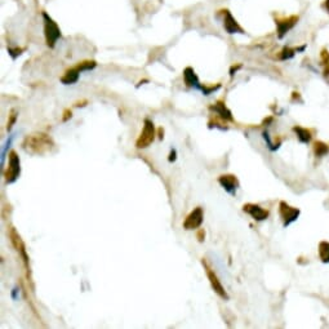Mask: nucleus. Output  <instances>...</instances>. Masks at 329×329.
I'll return each mask as SVG.
<instances>
[{"label": "nucleus", "instance_id": "nucleus-28", "mask_svg": "<svg viewBox=\"0 0 329 329\" xmlns=\"http://www.w3.org/2000/svg\"><path fill=\"white\" fill-rule=\"evenodd\" d=\"M87 103H88V102H87V101H82V102H78V103H75V107H80V106H82V107H83V106H85V105H87Z\"/></svg>", "mask_w": 329, "mask_h": 329}, {"label": "nucleus", "instance_id": "nucleus-1", "mask_svg": "<svg viewBox=\"0 0 329 329\" xmlns=\"http://www.w3.org/2000/svg\"><path fill=\"white\" fill-rule=\"evenodd\" d=\"M54 143L45 133H34L27 136L22 142V149L31 155H44L50 151Z\"/></svg>", "mask_w": 329, "mask_h": 329}, {"label": "nucleus", "instance_id": "nucleus-24", "mask_svg": "<svg viewBox=\"0 0 329 329\" xmlns=\"http://www.w3.org/2000/svg\"><path fill=\"white\" fill-rule=\"evenodd\" d=\"M196 238H198V240L200 243L204 242V238H205V231L203 230V229H200V230L198 231V234H196Z\"/></svg>", "mask_w": 329, "mask_h": 329}, {"label": "nucleus", "instance_id": "nucleus-14", "mask_svg": "<svg viewBox=\"0 0 329 329\" xmlns=\"http://www.w3.org/2000/svg\"><path fill=\"white\" fill-rule=\"evenodd\" d=\"M298 210L297 209H293V208H291L289 205H287L284 201H282L280 203V214H282L283 220H284V226H288L291 222L296 221L298 217Z\"/></svg>", "mask_w": 329, "mask_h": 329}, {"label": "nucleus", "instance_id": "nucleus-8", "mask_svg": "<svg viewBox=\"0 0 329 329\" xmlns=\"http://www.w3.org/2000/svg\"><path fill=\"white\" fill-rule=\"evenodd\" d=\"M204 220V212L203 208L196 207L195 209L190 212V214L187 215L184 221V229L185 230H196L201 226Z\"/></svg>", "mask_w": 329, "mask_h": 329}, {"label": "nucleus", "instance_id": "nucleus-11", "mask_svg": "<svg viewBox=\"0 0 329 329\" xmlns=\"http://www.w3.org/2000/svg\"><path fill=\"white\" fill-rule=\"evenodd\" d=\"M209 110L213 111L215 115H218L222 120H228V122H233V114L231 111L226 107L225 102L217 101L215 103L209 106Z\"/></svg>", "mask_w": 329, "mask_h": 329}, {"label": "nucleus", "instance_id": "nucleus-9", "mask_svg": "<svg viewBox=\"0 0 329 329\" xmlns=\"http://www.w3.org/2000/svg\"><path fill=\"white\" fill-rule=\"evenodd\" d=\"M225 15L224 17V29L228 34H245L244 29L239 25V22L235 20L231 12L229 9H225L222 11Z\"/></svg>", "mask_w": 329, "mask_h": 329}, {"label": "nucleus", "instance_id": "nucleus-26", "mask_svg": "<svg viewBox=\"0 0 329 329\" xmlns=\"http://www.w3.org/2000/svg\"><path fill=\"white\" fill-rule=\"evenodd\" d=\"M240 67H242V65H238V66H233V67H231V69H230V76H231V78H233V76L235 75V73L238 70H239Z\"/></svg>", "mask_w": 329, "mask_h": 329}, {"label": "nucleus", "instance_id": "nucleus-7", "mask_svg": "<svg viewBox=\"0 0 329 329\" xmlns=\"http://www.w3.org/2000/svg\"><path fill=\"white\" fill-rule=\"evenodd\" d=\"M300 17L296 15L289 16V17H277L275 18V25H277L278 36L279 39H283L284 36L297 25Z\"/></svg>", "mask_w": 329, "mask_h": 329}, {"label": "nucleus", "instance_id": "nucleus-20", "mask_svg": "<svg viewBox=\"0 0 329 329\" xmlns=\"http://www.w3.org/2000/svg\"><path fill=\"white\" fill-rule=\"evenodd\" d=\"M294 131L297 132L298 138H300L302 142H309V141H310V133H309V132L305 131V129H302V128H294Z\"/></svg>", "mask_w": 329, "mask_h": 329}, {"label": "nucleus", "instance_id": "nucleus-17", "mask_svg": "<svg viewBox=\"0 0 329 329\" xmlns=\"http://www.w3.org/2000/svg\"><path fill=\"white\" fill-rule=\"evenodd\" d=\"M300 49H293V48L291 47H284L283 48V50L280 52V60H283V61H286V60H291L293 59L294 54H296V52Z\"/></svg>", "mask_w": 329, "mask_h": 329}, {"label": "nucleus", "instance_id": "nucleus-23", "mask_svg": "<svg viewBox=\"0 0 329 329\" xmlns=\"http://www.w3.org/2000/svg\"><path fill=\"white\" fill-rule=\"evenodd\" d=\"M321 252H325L328 256H326V261H329V244L328 243H323V244L320 245V253Z\"/></svg>", "mask_w": 329, "mask_h": 329}, {"label": "nucleus", "instance_id": "nucleus-4", "mask_svg": "<svg viewBox=\"0 0 329 329\" xmlns=\"http://www.w3.org/2000/svg\"><path fill=\"white\" fill-rule=\"evenodd\" d=\"M156 132H155L154 123L149 119L143 120V129L141 132L140 137L136 141V147L137 149H147L155 140Z\"/></svg>", "mask_w": 329, "mask_h": 329}, {"label": "nucleus", "instance_id": "nucleus-16", "mask_svg": "<svg viewBox=\"0 0 329 329\" xmlns=\"http://www.w3.org/2000/svg\"><path fill=\"white\" fill-rule=\"evenodd\" d=\"M76 66H78L79 69H80V71L83 73V71H90L93 70V69H96L97 62L93 61V60H85V61L79 62Z\"/></svg>", "mask_w": 329, "mask_h": 329}, {"label": "nucleus", "instance_id": "nucleus-2", "mask_svg": "<svg viewBox=\"0 0 329 329\" xmlns=\"http://www.w3.org/2000/svg\"><path fill=\"white\" fill-rule=\"evenodd\" d=\"M43 16V22H44V36H45V43L49 48H54L56 43L59 41V39H61V29L57 25L54 20L48 15L47 12L41 13Z\"/></svg>", "mask_w": 329, "mask_h": 329}, {"label": "nucleus", "instance_id": "nucleus-12", "mask_svg": "<svg viewBox=\"0 0 329 329\" xmlns=\"http://www.w3.org/2000/svg\"><path fill=\"white\" fill-rule=\"evenodd\" d=\"M184 82L185 84H186V87L189 88H195V89H201V87L203 85L200 84V82H199V78L198 75H196L195 70L192 69V67H186L184 70Z\"/></svg>", "mask_w": 329, "mask_h": 329}, {"label": "nucleus", "instance_id": "nucleus-18", "mask_svg": "<svg viewBox=\"0 0 329 329\" xmlns=\"http://www.w3.org/2000/svg\"><path fill=\"white\" fill-rule=\"evenodd\" d=\"M18 118V111L16 110V108H12L11 110V113H9V120L8 123H7V131H11V129L13 128V126H15L16 120H17Z\"/></svg>", "mask_w": 329, "mask_h": 329}, {"label": "nucleus", "instance_id": "nucleus-27", "mask_svg": "<svg viewBox=\"0 0 329 329\" xmlns=\"http://www.w3.org/2000/svg\"><path fill=\"white\" fill-rule=\"evenodd\" d=\"M323 8L326 13L329 15V0H324L323 2Z\"/></svg>", "mask_w": 329, "mask_h": 329}, {"label": "nucleus", "instance_id": "nucleus-30", "mask_svg": "<svg viewBox=\"0 0 329 329\" xmlns=\"http://www.w3.org/2000/svg\"><path fill=\"white\" fill-rule=\"evenodd\" d=\"M16 293H17V288L13 289V293H12V297L15 298V300H16Z\"/></svg>", "mask_w": 329, "mask_h": 329}, {"label": "nucleus", "instance_id": "nucleus-13", "mask_svg": "<svg viewBox=\"0 0 329 329\" xmlns=\"http://www.w3.org/2000/svg\"><path fill=\"white\" fill-rule=\"evenodd\" d=\"M243 209H244V212L249 213L256 221H263V220H266L268 217L267 210H265L259 205H256V204H245Z\"/></svg>", "mask_w": 329, "mask_h": 329}, {"label": "nucleus", "instance_id": "nucleus-15", "mask_svg": "<svg viewBox=\"0 0 329 329\" xmlns=\"http://www.w3.org/2000/svg\"><path fill=\"white\" fill-rule=\"evenodd\" d=\"M80 74H82V71H80V69H79L78 66L71 67V69H69V70L61 76V83L65 85L75 84V83H78Z\"/></svg>", "mask_w": 329, "mask_h": 329}, {"label": "nucleus", "instance_id": "nucleus-25", "mask_svg": "<svg viewBox=\"0 0 329 329\" xmlns=\"http://www.w3.org/2000/svg\"><path fill=\"white\" fill-rule=\"evenodd\" d=\"M176 159H177V151H176V150H172V151H171V154H169L168 160L171 161V163H173Z\"/></svg>", "mask_w": 329, "mask_h": 329}, {"label": "nucleus", "instance_id": "nucleus-6", "mask_svg": "<svg viewBox=\"0 0 329 329\" xmlns=\"http://www.w3.org/2000/svg\"><path fill=\"white\" fill-rule=\"evenodd\" d=\"M201 262H203L204 268H205V272H207L208 280H209V283H210V286H212L213 291H214L215 293L218 294V296L222 298V300L228 301L229 300L228 292L225 291L224 286H222L221 282H220L218 277H217V274H215V272H214V270H212V268H210V266L208 265L207 261H204V259H203Z\"/></svg>", "mask_w": 329, "mask_h": 329}, {"label": "nucleus", "instance_id": "nucleus-29", "mask_svg": "<svg viewBox=\"0 0 329 329\" xmlns=\"http://www.w3.org/2000/svg\"><path fill=\"white\" fill-rule=\"evenodd\" d=\"M159 134H160V136H159V138H160V140H163V137H164V136H163V134H164V131H163V129H159Z\"/></svg>", "mask_w": 329, "mask_h": 329}, {"label": "nucleus", "instance_id": "nucleus-5", "mask_svg": "<svg viewBox=\"0 0 329 329\" xmlns=\"http://www.w3.org/2000/svg\"><path fill=\"white\" fill-rule=\"evenodd\" d=\"M21 173V164L18 154L12 150L8 155V168L4 172V177H6V184H13L18 180Z\"/></svg>", "mask_w": 329, "mask_h": 329}, {"label": "nucleus", "instance_id": "nucleus-19", "mask_svg": "<svg viewBox=\"0 0 329 329\" xmlns=\"http://www.w3.org/2000/svg\"><path fill=\"white\" fill-rule=\"evenodd\" d=\"M221 88V84H215V85H203L201 87V92L204 93V96H210V94L213 93V92H215L217 89H220Z\"/></svg>", "mask_w": 329, "mask_h": 329}, {"label": "nucleus", "instance_id": "nucleus-3", "mask_svg": "<svg viewBox=\"0 0 329 329\" xmlns=\"http://www.w3.org/2000/svg\"><path fill=\"white\" fill-rule=\"evenodd\" d=\"M8 236H9V239H11V243H12L13 247H15V249L17 251V253L20 254L21 258H22V262H24L27 272L30 274V263H29L30 258H29V256H27L26 245H25L24 240H22L21 235L18 234V231L16 230L15 228H12V226L8 229Z\"/></svg>", "mask_w": 329, "mask_h": 329}, {"label": "nucleus", "instance_id": "nucleus-10", "mask_svg": "<svg viewBox=\"0 0 329 329\" xmlns=\"http://www.w3.org/2000/svg\"><path fill=\"white\" fill-rule=\"evenodd\" d=\"M218 182L222 187L225 189V191H228L229 194H235L238 187H239V182L238 178L234 175H222L218 177Z\"/></svg>", "mask_w": 329, "mask_h": 329}, {"label": "nucleus", "instance_id": "nucleus-21", "mask_svg": "<svg viewBox=\"0 0 329 329\" xmlns=\"http://www.w3.org/2000/svg\"><path fill=\"white\" fill-rule=\"evenodd\" d=\"M24 48H8V53L11 54V57H12L13 60H16L17 57H20L21 54H22V52H24Z\"/></svg>", "mask_w": 329, "mask_h": 329}, {"label": "nucleus", "instance_id": "nucleus-22", "mask_svg": "<svg viewBox=\"0 0 329 329\" xmlns=\"http://www.w3.org/2000/svg\"><path fill=\"white\" fill-rule=\"evenodd\" d=\"M73 118V111L70 110V108H66V110L64 111V117H62V122H67L69 119H71Z\"/></svg>", "mask_w": 329, "mask_h": 329}]
</instances>
